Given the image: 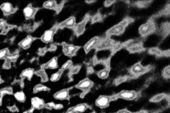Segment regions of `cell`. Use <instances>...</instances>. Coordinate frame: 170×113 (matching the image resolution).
I'll use <instances>...</instances> for the list:
<instances>
[{"mask_svg": "<svg viewBox=\"0 0 170 113\" xmlns=\"http://www.w3.org/2000/svg\"><path fill=\"white\" fill-rule=\"evenodd\" d=\"M54 98L59 101H65L67 100L69 98V91L67 89H64V90H60L57 93H56L54 94Z\"/></svg>", "mask_w": 170, "mask_h": 113, "instance_id": "14", "label": "cell"}, {"mask_svg": "<svg viewBox=\"0 0 170 113\" xmlns=\"http://www.w3.org/2000/svg\"><path fill=\"white\" fill-rule=\"evenodd\" d=\"M130 21H131L130 18H126L125 20H124V21L121 22L120 24H118L113 26L112 28H110V29L107 31V36H117V35L122 34V33H124L125 27L131 23Z\"/></svg>", "mask_w": 170, "mask_h": 113, "instance_id": "1", "label": "cell"}, {"mask_svg": "<svg viewBox=\"0 0 170 113\" xmlns=\"http://www.w3.org/2000/svg\"><path fill=\"white\" fill-rule=\"evenodd\" d=\"M72 67H73V66H72V61H70V60H69V61L66 62V63L63 65L61 71H64V70H66V69H70Z\"/></svg>", "mask_w": 170, "mask_h": 113, "instance_id": "35", "label": "cell"}, {"mask_svg": "<svg viewBox=\"0 0 170 113\" xmlns=\"http://www.w3.org/2000/svg\"><path fill=\"white\" fill-rule=\"evenodd\" d=\"M37 75H39L40 78H41V80L42 81H44V82H46L47 80H48V76H47V74H46V72L43 70V69H41V70H39V71H38L37 73H36Z\"/></svg>", "mask_w": 170, "mask_h": 113, "instance_id": "31", "label": "cell"}, {"mask_svg": "<svg viewBox=\"0 0 170 113\" xmlns=\"http://www.w3.org/2000/svg\"><path fill=\"white\" fill-rule=\"evenodd\" d=\"M32 106L33 109H41L42 107L45 106V102L42 99L39 97H33L32 99Z\"/></svg>", "mask_w": 170, "mask_h": 113, "instance_id": "15", "label": "cell"}, {"mask_svg": "<svg viewBox=\"0 0 170 113\" xmlns=\"http://www.w3.org/2000/svg\"><path fill=\"white\" fill-rule=\"evenodd\" d=\"M66 113H74V112H73V111L72 109H69V110H68L67 111H66Z\"/></svg>", "mask_w": 170, "mask_h": 113, "instance_id": "48", "label": "cell"}, {"mask_svg": "<svg viewBox=\"0 0 170 113\" xmlns=\"http://www.w3.org/2000/svg\"><path fill=\"white\" fill-rule=\"evenodd\" d=\"M99 40H100V38L99 37H94L92 38V39H91L85 44V46H84V51H85L86 53H88V52H90L93 48H96V46H97Z\"/></svg>", "mask_w": 170, "mask_h": 113, "instance_id": "9", "label": "cell"}, {"mask_svg": "<svg viewBox=\"0 0 170 113\" xmlns=\"http://www.w3.org/2000/svg\"><path fill=\"white\" fill-rule=\"evenodd\" d=\"M136 113H147V111H138V112Z\"/></svg>", "mask_w": 170, "mask_h": 113, "instance_id": "50", "label": "cell"}, {"mask_svg": "<svg viewBox=\"0 0 170 113\" xmlns=\"http://www.w3.org/2000/svg\"><path fill=\"white\" fill-rule=\"evenodd\" d=\"M162 75L164 78L166 79H168L170 76V69H169V66H168L164 70H163V73H162Z\"/></svg>", "mask_w": 170, "mask_h": 113, "instance_id": "33", "label": "cell"}, {"mask_svg": "<svg viewBox=\"0 0 170 113\" xmlns=\"http://www.w3.org/2000/svg\"><path fill=\"white\" fill-rule=\"evenodd\" d=\"M18 57H19V54H18L17 51H15V52H14V53H11V54L9 53L8 56H7V58H6L5 59L9 60V61L12 63V62H15V61L17 60Z\"/></svg>", "mask_w": 170, "mask_h": 113, "instance_id": "27", "label": "cell"}, {"mask_svg": "<svg viewBox=\"0 0 170 113\" xmlns=\"http://www.w3.org/2000/svg\"><path fill=\"white\" fill-rule=\"evenodd\" d=\"M151 2L150 1H141V2H137L136 5L139 6V7H146L148 5H150Z\"/></svg>", "mask_w": 170, "mask_h": 113, "instance_id": "34", "label": "cell"}, {"mask_svg": "<svg viewBox=\"0 0 170 113\" xmlns=\"http://www.w3.org/2000/svg\"><path fill=\"white\" fill-rule=\"evenodd\" d=\"M166 95L164 93H159V94H157L155 96H153L151 99H150V102H159L161 101H163L165 99Z\"/></svg>", "mask_w": 170, "mask_h": 113, "instance_id": "23", "label": "cell"}, {"mask_svg": "<svg viewBox=\"0 0 170 113\" xmlns=\"http://www.w3.org/2000/svg\"><path fill=\"white\" fill-rule=\"evenodd\" d=\"M92 84H93V83L90 80V79H88V78H86V79H83V80H82L77 85H76V88H78V89H80V90H82V91H85V92H87V91H89L91 88V86H92Z\"/></svg>", "mask_w": 170, "mask_h": 113, "instance_id": "8", "label": "cell"}, {"mask_svg": "<svg viewBox=\"0 0 170 113\" xmlns=\"http://www.w3.org/2000/svg\"><path fill=\"white\" fill-rule=\"evenodd\" d=\"M78 49H79V48L74 45L63 43V52L66 56H69V57L74 56L76 54V52L78 51Z\"/></svg>", "mask_w": 170, "mask_h": 113, "instance_id": "4", "label": "cell"}, {"mask_svg": "<svg viewBox=\"0 0 170 113\" xmlns=\"http://www.w3.org/2000/svg\"><path fill=\"white\" fill-rule=\"evenodd\" d=\"M110 102H111L110 97L105 96V95H101V96H100V97L96 100L95 104H96L97 107L104 109V108H107V107L109 105Z\"/></svg>", "mask_w": 170, "mask_h": 113, "instance_id": "6", "label": "cell"}, {"mask_svg": "<svg viewBox=\"0 0 170 113\" xmlns=\"http://www.w3.org/2000/svg\"><path fill=\"white\" fill-rule=\"evenodd\" d=\"M149 53L151 54V55H155V56H160L162 55V51L158 49V48H151L149 49Z\"/></svg>", "mask_w": 170, "mask_h": 113, "instance_id": "29", "label": "cell"}, {"mask_svg": "<svg viewBox=\"0 0 170 113\" xmlns=\"http://www.w3.org/2000/svg\"><path fill=\"white\" fill-rule=\"evenodd\" d=\"M14 98L17 102H24L26 100V95L23 91H18L16 93H14Z\"/></svg>", "mask_w": 170, "mask_h": 113, "instance_id": "20", "label": "cell"}, {"mask_svg": "<svg viewBox=\"0 0 170 113\" xmlns=\"http://www.w3.org/2000/svg\"><path fill=\"white\" fill-rule=\"evenodd\" d=\"M47 51H48V49H47V48H43V49H39V54L40 56H42V55H44Z\"/></svg>", "mask_w": 170, "mask_h": 113, "instance_id": "43", "label": "cell"}, {"mask_svg": "<svg viewBox=\"0 0 170 113\" xmlns=\"http://www.w3.org/2000/svg\"><path fill=\"white\" fill-rule=\"evenodd\" d=\"M125 81H126V77L122 76V77H118L117 79H116V80H115V83H116V84H119V83H123V82H125Z\"/></svg>", "mask_w": 170, "mask_h": 113, "instance_id": "38", "label": "cell"}, {"mask_svg": "<svg viewBox=\"0 0 170 113\" xmlns=\"http://www.w3.org/2000/svg\"><path fill=\"white\" fill-rule=\"evenodd\" d=\"M80 68H81V67H80V66L72 67L70 68V73H71V74H76V73H78V72H79Z\"/></svg>", "mask_w": 170, "mask_h": 113, "instance_id": "37", "label": "cell"}, {"mask_svg": "<svg viewBox=\"0 0 170 113\" xmlns=\"http://www.w3.org/2000/svg\"><path fill=\"white\" fill-rule=\"evenodd\" d=\"M0 9L2 10V12H3L5 15L11 14L14 13V11H15V9L14 8L13 5L10 4V3H3V4L0 5Z\"/></svg>", "mask_w": 170, "mask_h": 113, "instance_id": "11", "label": "cell"}, {"mask_svg": "<svg viewBox=\"0 0 170 113\" xmlns=\"http://www.w3.org/2000/svg\"><path fill=\"white\" fill-rule=\"evenodd\" d=\"M102 20V16L100 14H95L92 18H91V22L92 23H98V22H100Z\"/></svg>", "mask_w": 170, "mask_h": 113, "instance_id": "36", "label": "cell"}, {"mask_svg": "<svg viewBox=\"0 0 170 113\" xmlns=\"http://www.w3.org/2000/svg\"><path fill=\"white\" fill-rule=\"evenodd\" d=\"M10 111H17L18 110H17L16 106H15V105H14V106L10 107Z\"/></svg>", "mask_w": 170, "mask_h": 113, "instance_id": "46", "label": "cell"}, {"mask_svg": "<svg viewBox=\"0 0 170 113\" xmlns=\"http://www.w3.org/2000/svg\"><path fill=\"white\" fill-rule=\"evenodd\" d=\"M108 74H109V69L107 67H105V68H103L98 72V76L100 79H105L108 76Z\"/></svg>", "mask_w": 170, "mask_h": 113, "instance_id": "26", "label": "cell"}, {"mask_svg": "<svg viewBox=\"0 0 170 113\" xmlns=\"http://www.w3.org/2000/svg\"><path fill=\"white\" fill-rule=\"evenodd\" d=\"M87 4H92V3H95V1H86Z\"/></svg>", "mask_w": 170, "mask_h": 113, "instance_id": "49", "label": "cell"}, {"mask_svg": "<svg viewBox=\"0 0 170 113\" xmlns=\"http://www.w3.org/2000/svg\"><path fill=\"white\" fill-rule=\"evenodd\" d=\"M54 34H55V30L54 29H50V30H47L42 37H41V40L45 43H49L53 40V38H54Z\"/></svg>", "mask_w": 170, "mask_h": 113, "instance_id": "10", "label": "cell"}, {"mask_svg": "<svg viewBox=\"0 0 170 113\" xmlns=\"http://www.w3.org/2000/svg\"><path fill=\"white\" fill-rule=\"evenodd\" d=\"M156 29V25L154 24V22L152 21H149L147 23H145L144 24L141 25L140 28H139V33L145 37L149 34H150L151 33H153Z\"/></svg>", "mask_w": 170, "mask_h": 113, "instance_id": "2", "label": "cell"}, {"mask_svg": "<svg viewBox=\"0 0 170 113\" xmlns=\"http://www.w3.org/2000/svg\"><path fill=\"white\" fill-rule=\"evenodd\" d=\"M36 12H37V9L34 8L33 6L31 5L25 6L24 9H23V14H24V16H25L26 19H31V18H32L34 15H35Z\"/></svg>", "mask_w": 170, "mask_h": 113, "instance_id": "12", "label": "cell"}, {"mask_svg": "<svg viewBox=\"0 0 170 113\" xmlns=\"http://www.w3.org/2000/svg\"><path fill=\"white\" fill-rule=\"evenodd\" d=\"M44 67L49 68V69H57L58 67V63H57V58H52L45 66Z\"/></svg>", "mask_w": 170, "mask_h": 113, "instance_id": "19", "label": "cell"}, {"mask_svg": "<svg viewBox=\"0 0 170 113\" xmlns=\"http://www.w3.org/2000/svg\"><path fill=\"white\" fill-rule=\"evenodd\" d=\"M7 28H8V25L6 22L3 19H0V33H5Z\"/></svg>", "mask_w": 170, "mask_h": 113, "instance_id": "30", "label": "cell"}, {"mask_svg": "<svg viewBox=\"0 0 170 113\" xmlns=\"http://www.w3.org/2000/svg\"><path fill=\"white\" fill-rule=\"evenodd\" d=\"M149 67H143L141 63H137L135 65H134L132 67H131V70H130V73L132 75H140L145 72H147L149 69Z\"/></svg>", "mask_w": 170, "mask_h": 113, "instance_id": "5", "label": "cell"}, {"mask_svg": "<svg viewBox=\"0 0 170 113\" xmlns=\"http://www.w3.org/2000/svg\"><path fill=\"white\" fill-rule=\"evenodd\" d=\"M86 19L84 21H82V23H79L77 24H75V26L73 27V31H74V33L79 36V35H82L84 31H85V27H86Z\"/></svg>", "mask_w": 170, "mask_h": 113, "instance_id": "13", "label": "cell"}, {"mask_svg": "<svg viewBox=\"0 0 170 113\" xmlns=\"http://www.w3.org/2000/svg\"><path fill=\"white\" fill-rule=\"evenodd\" d=\"M115 99H117V98H120V99H123V100H126V101H133L136 99L137 97V93L134 91H122L120 92L118 94H116Z\"/></svg>", "mask_w": 170, "mask_h": 113, "instance_id": "3", "label": "cell"}, {"mask_svg": "<svg viewBox=\"0 0 170 113\" xmlns=\"http://www.w3.org/2000/svg\"><path fill=\"white\" fill-rule=\"evenodd\" d=\"M76 24V21L75 18L73 16H71L67 18L66 21H64L61 24L60 27H66V28H73Z\"/></svg>", "mask_w": 170, "mask_h": 113, "instance_id": "17", "label": "cell"}, {"mask_svg": "<svg viewBox=\"0 0 170 113\" xmlns=\"http://www.w3.org/2000/svg\"><path fill=\"white\" fill-rule=\"evenodd\" d=\"M87 109H88L87 104H83V103L78 104V105L74 106L73 108H72V110L73 111V112L74 113H82L84 112Z\"/></svg>", "mask_w": 170, "mask_h": 113, "instance_id": "21", "label": "cell"}, {"mask_svg": "<svg viewBox=\"0 0 170 113\" xmlns=\"http://www.w3.org/2000/svg\"><path fill=\"white\" fill-rule=\"evenodd\" d=\"M33 40H34L33 37H32V36H27L26 38H24L22 41H20L19 46H20L22 49H28V48L32 45V43L33 42Z\"/></svg>", "mask_w": 170, "mask_h": 113, "instance_id": "16", "label": "cell"}, {"mask_svg": "<svg viewBox=\"0 0 170 113\" xmlns=\"http://www.w3.org/2000/svg\"><path fill=\"white\" fill-rule=\"evenodd\" d=\"M56 49H57V45L53 43V44H51L50 47L48 49V51H55Z\"/></svg>", "mask_w": 170, "mask_h": 113, "instance_id": "42", "label": "cell"}, {"mask_svg": "<svg viewBox=\"0 0 170 113\" xmlns=\"http://www.w3.org/2000/svg\"><path fill=\"white\" fill-rule=\"evenodd\" d=\"M54 106H55V103L54 102H48L47 104H45V108L47 109H54Z\"/></svg>", "mask_w": 170, "mask_h": 113, "instance_id": "41", "label": "cell"}, {"mask_svg": "<svg viewBox=\"0 0 170 113\" xmlns=\"http://www.w3.org/2000/svg\"><path fill=\"white\" fill-rule=\"evenodd\" d=\"M63 108H64V105H63V104H60V103L55 104V106H54V109H56V110H62Z\"/></svg>", "mask_w": 170, "mask_h": 113, "instance_id": "44", "label": "cell"}, {"mask_svg": "<svg viewBox=\"0 0 170 113\" xmlns=\"http://www.w3.org/2000/svg\"><path fill=\"white\" fill-rule=\"evenodd\" d=\"M3 83V79H2V77L0 75V83Z\"/></svg>", "mask_w": 170, "mask_h": 113, "instance_id": "51", "label": "cell"}, {"mask_svg": "<svg viewBox=\"0 0 170 113\" xmlns=\"http://www.w3.org/2000/svg\"><path fill=\"white\" fill-rule=\"evenodd\" d=\"M116 113H133V112H131V111H127V110H121V111H117Z\"/></svg>", "mask_w": 170, "mask_h": 113, "instance_id": "47", "label": "cell"}, {"mask_svg": "<svg viewBox=\"0 0 170 113\" xmlns=\"http://www.w3.org/2000/svg\"><path fill=\"white\" fill-rule=\"evenodd\" d=\"M13 93V90L12 88H3L2 90H0V104L2 102V99L5 95H7V94H11Z\"/></svg>", "mask_w": 170, "mask_h": 113, "instance_id": "24", "label": "cell"}, {"mask_svg": "<svg viewBox=\"0 0 170 113\" xmlns=\"http://www.w3.org/2000/svg\"><path fill=\"white\" fill-rule=\"evenodd\" d=\"M8 54H9V51H8L7 49H1V50H0V59H5V58H6L7 56H8Z\"/></svg>", "mask_w": 170, "mask_h": 113, "instance_id": "32", "label": "cell"}, {"mask_svg": "<svg viewBox=\"0 0 170 113\" xmlns=\"http://www.w3.org/2000/svg\"><path fill=\"white\" fill-rule=\"evenodd\" d=\"M93 71H94L93 67H91V66H89L88 68H87V72H88V74H91V73H93Z\"/></svg>", "mask_w": 170, "mask_h": 113, "instance_id": "45", "label": "cell"}, {"mask_svg": "<svg viewBox=\"0 0 170 113\" xmlns=\"http://www.w3.org/2000/svg\"><path fill=\"white\" fill-rule=\"evenodd\" d=\"M34 73H35V72H34V70L32 68H27V69H24V70L23 71L21 76H22L23 78H27V79L31 80V79L32 78V76H33Z\"/></svg>", "mask_w": 170, "mask_h": 113, "instance_id": "22", "label": "cell"}, {"mask_svg": "<svg viewBox=\"0 0 170 113\" xmlns=\"http://www.w3.org/2000/svg\"><path fill=\"white\" fill-rule=\"evenodd\" d=\"M48 90L49 89L47 86H45L43 84H38L33 88V93H40V92H47Z\"/></svg>", "mask_w": 170, "mask_h": 113, "instance_id": "25", "label": "cell"}, {"mask_svg": "<svg viewBox=\"0 0 170 113\" xmlns=\"http://www.w3.org/2000/svg\"><path fill=\"white\" fill-rule=\"evenodd\" d=\"M61 75H62V71L61 70L58 71V72H56V73L52 74V75L50 76V81L51 82H57L61 78Z\"/></svg>", "mask_w": 170, "mask_h": 113, "instance_id": "28", "label": "cell"}, {"mask_svg": "<svg viewBox=\"0 0 170 113\" xmlns=\"http://www.w3.org/2000/svg\"><path fill=\"white\" fill-rule=\"evenodd\" d=\"M4 68H5V69H7V68H10L11 67V62L9 61V60H7V59H5V63H4Z\"/></svg>", "mask_w": 170, "mask_h": 113, "instance_id": "39", "label": "cell"}, {"mask_svg": "<svg viewBox=\"0 0 170 113\" xmlns=\"http://www.w3.org/2000/svg\"><path fill=\"white\" fill-rule=\"evenodd\" d=\"M126 49L132 52V53H135V52H141L143 49V47L141 45V42L138 41H131L128 42V44L126 45Z\"/></svg>", "mask_w": 170, "mask_h": 113, "instance_id": "7", "label": "cell"}, {"mask_svg": "<svg viewBox=\"0 0 170 113\" xmlns=\"http://www.w3.org/2000/svg\"><path fill=\"white\" fill-rule=\"evenodd\" d=\"M113 4H115V1H109V0H107L104 2V5L105 7H109L110 5H112Z\"/></svg>", "mask_w": 170, "mask_h": 113, "instance_id": "40", "label": "cell"}, {"mask_svg": "<svg viewBox=\"0 0 170 113\" xmlns=\"http://www.w3.org/2000/svg\"><path fill=\"white\" fill-rule=\"evenodd\" d=\"M43 6L46 9H51V10H57V8H61V6H59V5H57V3L54 0L46 1L43 4Z\"/></svg>", "mask_w": 170, "mask_h": 113, "instance_id": "18", "label": "cell"}]
</instances>
